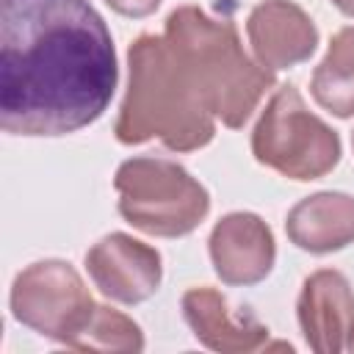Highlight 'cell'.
<instances>
[{
	"label": "cell",
	"mask_w": 354,
	"mask_h": 354,
	"mask_svg": "<svg viewBox=\"0 0 354 354\" xmlns=\"http://www.w3.org/2000/svg\"><path fill=\"white\" fill-rule=\"evenodd\" d=\"M116 80L111 30L88 0H0L6 133H75L102 116Z\"/></svg>",
	"instance_id": "1"
},
{
	"label": "cell",
	"mask_w": 354,
	"mask_h": 354,
	"mask_svg": "<svg viewBox=\"0 0 354 354\" xmlns=\"http://www.w3.org/2000/svg\"><path fill=\"white\" fill-rule=\"evenodd\" d=\"M127 91L113 124L122 144L133 147L158 138L174 152L210 144L216 116L166 36H138L127 50Z\"/></svg>",
	"instance_id": "2"
},
{
	"label": "cell",
	"mask_w": 354,
	"mask_h": 354,
	"mask_svg": "<svg viewBox=\"0 0 354 354\" xmlns=\"http://www.w3.org/2000/svg\"><path fill=\"white\" fill-rule=\"evenodd\" d=\"M163 36L185 61L213 116L227 127H243L274 86V72L246 55L235 25L199 6H180L169 14Z\"/></svg>",
	"instance_id": "3"
},
{
	"label": "cell",
	"mask_w": 354,
	"mask_h": 354,
	"mask_svg": "<svg viewBox=\"0 0 354 354\" xmlns=\"http://www.w3.org/2000/svg\"><path fill=\"white\" fill-rule=\"evenodd\" d=\"M113 188L119 213L147 235L180 238L194 232L207 210L210 194L180 163L166 158H130L116 169Z\"/></svg>",
	"instance_id": "4"
},
{
	"label": "cell",
	"mask_w": 354,
	"mask_h": 354,
	"mask_svg": "<svg viewBox=\"0 0 354 354\" xmlns=\"http://www.w3.org/2000/svg\"><path fill=\"white\" fill-rule=\"evenodd\" d=\"M252 152L257 163L307 183L337 166L340 136L304 105L296 86H282L252 130Z\"/></svg>",
	"instance_id": "5"
},
{
	"label": "cell",
	"mask_w": 354,
	"mask_h": 354,
	"mask_svg": "<svg viewBox=\"0 0 354 354\" xmlns=\"http://www.w3.org/2000/svg\"><path fill=\"white\" fill-rule=\"evenodd\" d=\"M97 301L66 260H39L22 268L11 285V313L33 332L72 348Z\"/></svg>",
	"instance_id": "6"
},
{
	"label": "cell",
	"mask_w": 354,
	"mask_h": 354,
	"mask_svg": "<svg viewBox=\"0 0 354 354\" xmlns=\"http://www.w3.org/2000/svg\"><path fill=\"white\" fill-rule=\"evenodd\" d=\"M86 271L102 296L122 304L149 299L163 277L160 252L124 232L100 238L86 252Z\"/></svg>",
	"instance_id": "7"
},
{
	"label": "cell",
	"mask_w": 354,
	"mask_h": 354,
	"mask_svg": "<svg viewBox=\"0 0 354 354\" xmlns=\"http://www.w3.org/2000/svg\"><path fill=\"white\" fill-rule=\"evenodd\" d=\"M299 326L307 346L318 354L348 348L354 335V290L335 268L310 274L299 293Z\"/></svg>",
	"instance_id": "8"
},
{
	"label": "cell",
	"mask_w": 354,
	"mask_h": 354,
	"mask_svg": "<svg viewBox=\"0 0 354 354\" xmlns=\"http://www.w3.org/2000/svg\"><path fill=\"white\" fill-rule=\"evenodd\" d=\"M207 249L218 279L227 285H254L271 274L277 260L271 227L260 216L243 210L216 221Z\"/></svg>",
	"instance_id": "9"
},
{
	"label": "cell",
	"mask_w": 354,
	"mask_h": 354,
	"mask_svg": "<svg viewBox=\"0 0 354 354\" xmlns=\"http://www.w3.org/2000/svg\"><path fill=\"white\" fill-rule=\"evenodd\" d=\"M246 36L266 69H290L307 61L318 47V30L310 14L293 0H263L246 19Z\"/></svg>",
	"instance_id": "10"
},
{
	"label": "cell",
	"mask_w": 354,
	"mask_h": 354,
	"mask_svg": "<svg viewBox=\"0 0 354 354\" xmlns=\"http://www.w3.org/2000/svg\"><path fill=\"white\" fill-rule=\"evenodd\" d=\"M183 315L194 337L221 354H249L290 348V343H268V326L252 315H232L227 299L213 288H191L183 293Z\"/></svg>",
	"instance_id": "11"
},
{
	"label": "cell",
	"mask_w": 354,
	"mask_h": 354,
	"mask_svg": "<svg viewBox=\"0 0 354 354\" xmlns=\"http://www.w3.org/2000/svg\"><path fill=\"white\" fill-rule=\"evenodd\" d=\"M288 238L313 254H329L354 243V196L321 191L296 202L285 221Z\"/></svg>",
	"instance_id": "12"
},
{
	"label": "cell",
	"mask_w": 354,
	"mask_h": 354,
	"mask_svg": "<svg viewBox=\"0 0 354 354\" xmlns=\"http://www.w3.org/2000/svg\"><path fill=\"white\" fill-rule=\"evenodd\" d=\"M313 100L346 119L354 113V25L337 30L310 80Z\"/></svg>",
	"instance_id": "13"
},
{
	"label": "cell",
	"mask_w": 354,
	"mask_h": 354,
	"mask_svg": "<svg viewBox=\"0 0 354 354\" xmlns=\"http://www.w3.org/2000/svg\"><path fill=\"white\" fill-rule=\"evenodd\" d=\"M72 348L80 351H141L144 335L133 318L105 304H97L88 324L75 337Z\"/></svg>",
	"instance_id": "14"
},
{
	"label": "cell",
	"mask_w": 354,
	"mask_h": 354,
	"mask_svg": "<svg viewBox=\"0 0 354 354\" xmlns=\"http://www.w3.org/2000/svg\"><path fill=\"white\" fill-rule=\"evenodd\" d=\"M116 14H122V17H147V14H152L163 0H105Z\"/></svg>",
	"instance_id": "15"
},
{
	"label": "cell",
	"mask_w": 354,
	"mask_h": 354,
	"mask_svg": "<svg viewBox=\"0 0 354 354\" xmlns=\"http://www.w3.org/2000/svg\"><path fill=\"white\" fill-rule=\"evenodd\" d=\"M332 3H335L346 17H354V0H332Z\"/></svg>",
	"instance_id": "16"
},
{
	"label": "cell",
	"mask_w": 354,
	"mask_h": 354,
	"mask_svg": "<svg viewBox=\"0 0 354 354\" xmlns=\"http://www.w3.org/2000/svg\"><path fill=\"white\" fill-rule=\"evenodd\" d=\"M348 348H351V351H354V335H351V343H348Z\"/></svg>",
	"instance_id": "17"
},
{
	"label": "cell",
	"mask_w": 354,
	"mask_h": 354,
	"mask_svg": "<svg viewBox=\"0 0 354 354\" xmlns=\"http://www.w3.org/2000/svg\"><path fill=\"white\" fill-rule=\"evenodd\" d=\"M351 141H354V136H351Z\"/></svg>",
	"instance_id": "18"
}]
</instances>
